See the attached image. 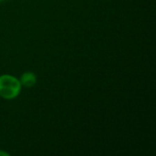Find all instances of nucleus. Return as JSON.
I'll use <instances>...</instances> for the list:
<instances>
[{
    "label": "nucleus",
    "mask_w": 156,
    "mask_h": 156,
    "mask_svg": "<svg viewBox=\"0 0 156 156\" xmlns=\"http://www.w3.org/2000/svg\"><path fill=\"white\" fill-rule=\"evenodd\" d=\"M20 80L13 75L3 74L0 76V97L5 100H14L21 92Z\"/></svg>",
    "instance_id": "obj_1"
},
{
    "label": "nucleus",
    "mask_w": 156,
    "mask_h": 156,
    "mask_svg": "<svg viewBox=\"0 0 156 156\" xmlns=\"http://www.w3.org/2000/svg\"><path fill=\"white\" fill-rule=\"evenodd\" d=\"M19 80L22 86L27 88H31L35 86V84L37 83V76L34 72L27 71L22 74Z\"/></svg>",
    "instance_id": "obj_2"
},
{
    "label": "nucleus",
    "mask_w": 156,
    "mask_h": 156,
    "mask_svg": "<svg viewBox=\"0 0 156 156\" xmlns=\"http://www.w3.org/2000/svg\"><path fill=\"white\" fill-rule=\"evenodd\" d=\"M0 155L8 156L9 155V154H8V153H5V152H2V151H0Z\"/></svg>",
    "instance_id": "obj_3"
},
{
    "label": "nucleus",
    "mask_w": 156,
    "mask_h": 156,
    "mask_svg": "<svg viewBox=\"0 0 156 156\" xmlns=\"http://www.w3.org/2000/svg\"><path fill=\"white\" fill-rule=\"evenodd\" d=\"M2 1H4V0H0V2H2Z\"/></svg>",
    "instance_id": "obj_4"
}]
</instances>
